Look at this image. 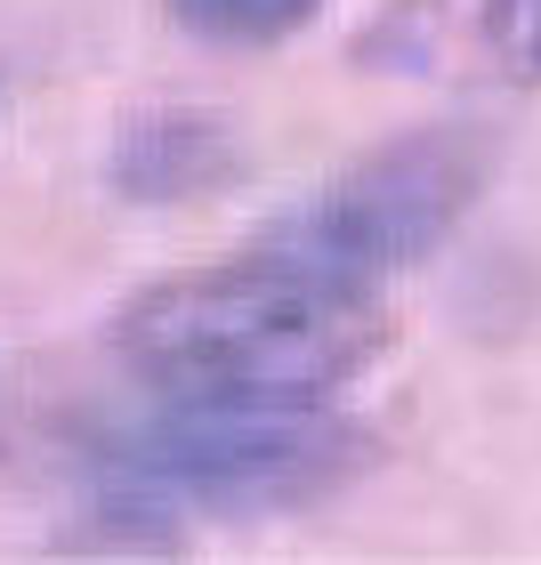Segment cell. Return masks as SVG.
<instances>
[{
	"mask_svg": "<svg viewBox=\"0 0 541 565\" xmlns=\"http://www.w3.org/2000/svg\"><path fill=\"white\" fill-rule=\"evenodd\" d=\"M114 355L153 388V404L316 413L389 355V307L364 282L251 243L243 259L138 291L114 316Z\"/></svg>",
	"mask_w": 541,
	"mask_h": 565,
	"instance_id": "6da1fadb",
	"label": "cell"
},
{
	"mask_svg": "<svg viewBox=\"0 0 541 565\" xmlns=\"http://www.w3.org/2000/svg\"><path fill=\"white\" fill-rule=\"evenodd\" d=\"M114 518L170 525L187 509L211 518H259V509H307L364 477L372 436L316 413H243V404H162L138 428H114L89 452Z\"/></svg>",
	"mask_w": 541,
	"mask_h": 565,
	"instance_id": "7a4b0ae2",
	"label": "cell"
},
{
	"mask_svg": "<svg viewBox=\"0 0 541 565\" xmlns=\"http://www.w3.org/2000/svg\"><path fill=\"white\" fill-rule=\"evenodd\" d=\"M485 178H494V138L485 130H469V121L404 130L380 153H356L348 170H331L259 243L283 250V259H299V267H316V275L380 291L389 275L436 259L460 235V218L477 211Z\"/></svg>",
	"mask_w": 541,
	"mask_h": 565,
	"instance_id": "3957f363",
	"label": "cell"
},
{
	"mask_svg": "<svg viewBox=\"0 0 541 565\" xmlns=\"http://www.w3.org/2000/svg\"><path fill=\"white\" fill-rule=\"evenodd\" d=\"M453 49H469L509 89H541V0H396L356 33V57L396 73H436Z\"/></svg>",
	"mask_w": 541,
	"mask_h": 565,
	"instance_id": "277c9868",
	"label": "cell"
},
{
	"mask_svg": "<svg viewBox=\"0 0 541 565\" xmlns=\"http://www.w3.org/2000/svg\"><path fill=\"white\" fill-rule=\"evenodd\" d=\"M106 178L130 202H146V211H162V202H202V194H219V186L243 178V146L202 106H146V114H130L114 130Z\"/></svg>",
	"mask_w": 541,
	"mask_h": 565,
	"instance_id": "5b68a950",
	"label": "cell"
},
{
	"mask_svg": "<svg viewBox=\"0 0 541 565\" xmlns=\"http://www.w3.org/2000/svg\"><path fill=\"white\" fill-rule=\"evenodd\" d=\"M178 33L211 41V49H275L307 33L323 17V0H162Z\"/></svg>",
	"mask_w": 541,
	"mask_h": 565,
	"instance_id": "8992f818",
	"label": "cell"
}]
</instances>
